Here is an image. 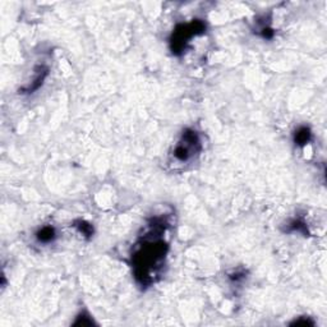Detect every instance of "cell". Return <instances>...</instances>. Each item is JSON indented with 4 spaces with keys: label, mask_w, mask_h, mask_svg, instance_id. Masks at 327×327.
<instances>
[{
    "label": "cell",
    "mask_w": 327,
    "mask_h": 327,
    "mask_svg": "<svg viewBox=\"0 0 327 327\" xmlns=\"http://www.w3.org/2000/svg\"><path fill=\"white\" fill-rule=\"evenodd\" d=\"M168 226L169 221L164 216L150 218L144 236H140L136 244L134 252L132 253V267L133 276L140 286H151L160 276L169 250L168 243L162 239Z\"/></svg>",
    "instance_id": "6da1fadb"
},
{
    "label": "cell",
    "mask_w": 327,
    "mask_h": 327,
    "mask_svg": "<svg viewBox=\"0 0 327 327\" xmlns=\"http://www.w3.org/2000/svg\"><path fill=\"white\" fill-rule=\"evenodd\" d=\"M206 32V23L202 20H193L190 23H180L175 27L169 38L170 50L174 55H182L196 36L204 34Z\"/></svg>",
    "instance_id": "7a4b0ae2"
},
{
    "label": "cell",
    "mask_w": 327,
    "mask_h": 327,
    "mask_svg": "<svg viewBox=\"0 0 327 327\" xmlns=\"http://www.w3.org/2000/svg\"><path fill=\"white\" fill-rule=\"evenodd\" d=\"M202 151L201 138L197 130L186 128L182 133L179 141L172 150V158L178 162H188L197 158Z\"/></svg>",
    "instance_id": "3957f363"
},
{
    "label": "cell",
    "mask_w": 327,
    "mask_h": 327,
    "mask_svg": "<svg viewBox=\"0 0 327 327\" xmlns=\"http://www.w3.org/2000/svg\"><path fill=\"white\" fill-rule=\"evenodd\" d=\"M48 76H49V68H48V66H36L31 84L23 87L22 94H34V91H38V90L44 84V82H45Z\"/></svg>",
    "instance_id": "277c9868"
},
{
    "label": "cell",
    "mask_w": 327,
    "mask_h": 327,
    "mask_svg": "<svg viewBox=\"0 0 327 327\" xmlns=\"http://www.w3.org/2000/svg\"><path fill=\"white\" fill-rule=\"evenodd\" d=\"M293 140L296 146H306V144H308L312 141V130H310V126H299V128H296V132H294Z\"/></svg>",
    "instance_id": "5b68a950"
},
{
    "label": "cell",
    "mask_w": 327,
    "mask_h": 327,
    "mask_svg": "<svg viewBox=\"0 0 327 327\" xmlns=\"http://www.w3.org/2000/svg\"><path fill=\"white\" fill-rule=\"evenodd\" d=\"M285 232H298V234H303L304 236H310L308 232L307 222L302 218H296L293 220H290L286 224V228L284 229Z\"/></svg>",
    "instance_id": "8992f818"
},
{
    "label": "cell",
    "mask_w": 327,
    "mask_h": 327,
    "mask_svg": "<svg viewBox=\"0 0 327 327\" xmlns=\"http://www.w3.org/2000/svg\"><path fill=\"white\" fill-rule=\"evenodd\" d=\"M56 236H58L56 230H55L54 226H50V225H48V226H42L41 229L38 230V232H36V239H38V243H42V244L52 243V242L56 239Z\"/></svg>",
    "instance_id": "52a82bcc"
},
{
    "label": "cell",
    "mask_w": 327,
    "mask_h": 327,
    "mask_svg": "<svg viewBox=\"0 0 327 327\" xmlns=\"http://www.w3.org/2000/svg\"><path fill=\"white\" fill-rule=\"evenodd\" d=\"M73 226H74L76 229H77L78 232H80V234L87 239L92 238L94 232H95V230H94V226L84 220H76L74 222H73Z\"/></svg>",
    "instance_id": "ba28073f"
},
{
    "label": "cell",
    "mask_w": 327,
    "mask_h": 327,
    "mask_svg": "<svg viewBox=\"0 0 327 327\" xmlns=\"http://www.w3.org/2000/svg\"><path fill=\"white\" fill-rule=\"evenodd\" d=\"M94 324L95 322H94V320H92V317L90 316L88 313L82 312L77 316V320L73 324V326H92Z\"/></svg>",
    "instance_id": "9c48e42d"
},
{
    "label": "cell",
    "mask_w": 327,
    "mask_h": 327,
    "mask_svg": "<svg viewBox=\"0 0 327 327\" xmlns=\"http://www.w3.org/2000/svg\"><path fill=\"white\" fill-rule=\"evenodd\" d=\"M292 326H314V322L310 318V317H300V318L296 320V321L292 322Z\"/></svg>",
    "instance_id": "30bf717a"
}]
</instances>
